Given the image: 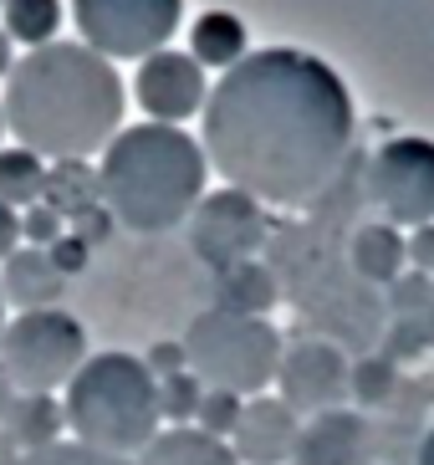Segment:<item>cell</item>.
Wrapping results in <instances>:
<instances>
[{"label":"cell","mask_w":434,"mask_h":465,"mask_svg":"<svg viewBox=\"0 0 434 465\" xmlns=\"http://www.w3.org/2000/svg\"><path fill=\"white\" fill-rule=\"evenodd\" d=\"M353 149V97L312 52H245L204 103V159L261 205H312Z\"/></svg>","instance_id":"6da1fadb"},{"label":"cell","mask_w":434,"mask_h":465,"mask_svg":"<svg viewBox=\"0 0 434 465\" xmlns=\"http://www.w3.org/2000/svg\"><path fill=\"white\" fill-rule=\"evenodd\" d=\"M5 128L36 159H87L108 149L123 124V77L108 56L52 42L5 72Z\"/></svg>","instance_id":"7a4b0ae2"},{"label":"cell","mask_w":434,"mask_h":465,"mask_svg":"<svg viewBox=\"0 0 434 465\" xmlns=\"http://www.w3.org/2000/svg\"><path fill=\"white\" fill-rule=\"evenodd\" d=\"M204 149L184 128L138 124L103 149V205L133 235H163L204 200Z\"/></svg>","instance_id":"3957f363"},{"label":"cell","mask_w":434,"mask_h":465,"mask_svg":"<svg viewBox=\"0 0 434 465\" xmlns=\"http://www.w3.org/2000/svg\"><path fill=\"white\" fill-rule=\"evenodd\" d=\"M62 414H67L77 445L138 460L149 450V440L159 435V379L149 373L143 358L97 353L67 383Z\"/></svg>","instance_id":"277c9868"},{"label":"cell","mask_w":434,"mask_h":465,"mask_svg":"<svg viewBox=\"0 0 434 465\" xmlns=\"http://www.w3.org/2000/svg\"><path fill=\"white\" fill-rule=\"evenodd\" d=\"M184 358H190V373L204 389L245 399V394H261L266 383H276V373H281V332L266 317L204 307L184 328Z\"/></svg>","instance_id":"5b68a950"},{"label":"cell","mask_w":434,"mask_h":465,"mask_svg":"<svg viewBox=\"0 0 434 465\" xmlns=\"http://www.w3.org/2000/svg\"><path fill=\"white\" fill-rule=\"evenodd\" d=\"M87 363V328L62 307L21 312L0 332V373L21 394H52Z\"/></svg>","instance_id":"8992f818"},{"label":"cell","mask_w":434,"mask_h":465,"mask_svg":"<svg viewBox=\"0 0 434 465\" xmlns=\"http://www.w3.org/2000/svg\"><path fill=\"white\" fill-rule=\"evenodd\" d=\"M82 46L108 62H143L179 31L184 0H72Z\"/></svg>","instance_id":"52a82bcc"},{"label":"cell","mask_w":434,"mask_h":465,"mask_svg":"<svg viewBox=\"0 0 434 465\" xmlns=\"http://www.w3.org/2000/svg\"><path fill=\"white\" fill-rule=\"evenodd\" d=\"M368 194L383 205L389 225H434V143L429 138H389L368 164Z\"/></svg>","instance_id":"ba28073f"},{"label":"cell","mask_w":434,"mask_h":465,"mask_svg":"<svg viewBox=\"0 0 434 465\" xmlns=\"http://www.w3.org/2000/svg\"><path fill=\"white\" fill-rule=\"evenodd\" d=\"M266 210L261 200L241 190H215L204 194L190 215V251L210 266V272H231V266H245L256 261V251L266 246Z\"/></svg>","instance_id":"9c48e42d"},{"label":"cell","mask_w":434,"mask_h":465,"mask_svg":"<svg viewBox=\"0 0 434 465\" xmlns=\"http://www.w3.org/2000/svg\"><path fill=\"white\" fill-rule=\"evenodd\" d=\"M348 373H353V363L342 358L338 342H327V338L297 342V348L281 353V373H276L281 404L297 414V420L301 414L317 420V414L342 410V399H348Z\"/></svg>","instance_id":"30bf717a"},{"label":"cell","mask_w":434,"mask_h":465,"mask_svg":"<svg viewBox=\"0 0 434 465\" xmlns=\"http://www.w3.org/2000/svg\"><path fill=\"white\" fill-rule=\"evenodd\" d=\"M138 103L153 124H184L204 108V67L190 52H153L138 67Z\"/></svg>","instance_id":"8fae6325"},{"label":"cell","mask_w":434,"mask_h":465,"mask_svg":"<svg viewBox=\"0 0 434 465\" xmlns=\"http://www.w3.org/2000/svg\"><path fill=\"white\" fill-rule=\"evenodd\" d=\"M379 460V435L373 424L353 410H332L301 424L291 465H373Z\"/></svg>","instance_id":"7c38bea8"},{"label":"cell","mask_w":434,"mask_h":465,"mask_svg":"<svg viewBox=\"0 0 434 465\" xmlns=\"http://www.w3.org/2000/svg\"><path fill=\"white\" fill-rule=\"evenodd\" d=\"M297 435H301L297 414L286 410L281 399L256 394L241 410V424H235V435H231V450H235V460H245V465H286L291 450H297Z\"/></svg>","instance_id":"4fadbf2b"},{"label":"cell","mask_w":434,"mask_h":465,"mask_svg":"<svg viewBox=\"0 0 434 465\" xmlns=\"http://www.w3.org/2000/svg\"><path fill=\"white\" fill-rule=\"evenodd\" d=\"M62 292H67V276L56 272L52 256L36 246L15 251L5 261V272H0V302H11L21 312H46V307L62 302Z\"/></svg>","instance_id":"5bb4252c"},{"label":"cell","mask_w":434,"mask_h":465,"mask_svg":"<svg viewBox=\"0 0 434 465\" xmlns=\"http://www.w3.org/2000/svg\"><path fill=\"white\" fill-rule=\"evenodd\" d=\"M404 261H409V241L389 220L383 225H358L348 235V266L368 287H394L399 276H404Z\"/></svg>","instance_id":"9a60e30c"},{"label":"cell","mask_w":434,"mask_h":465,"mask_svg":"<svg viewBox=\"0 0 434 465\" xmlns=\"http://www.w3.org/2000/svg\"><path fill=\"white\" fill-rule=\"evenodd\" d=\"M281 302V282H276L271 266L261 261H245L231 272L215 276V307L220 312H241V317H266Z\"/></svg>","instance_id":"2e32d148"},{"label":"cell","mask_w":434,"mask_h":465,"mask_svg":"<svg viewBox=\"0 0 434 465\" xmlns=\"http://www.w3.org/2000/svg\"><path fill=\"white\" fill-rule=\"evenodd\" d=\"M41 205L56 210L62 220H82L103 210V184H97V169L82 164V159H56L46 169V184H41Z\"/></svg>","instance_id":"e0dca14e"},{"label":"cell","mask_w":434,"mask_h":465,"mask_svg":"<svg viewBox=\"0 0 434 465\" xmlns=\"http://www.w3.org/2000/svg\"><path fill=\"white\" fill-rule=\"evenodd\" d=\"M133 465H241L225 440H210L204 430L184 424V430H163L149 440V450L138 455Z\"/></svg>","instance_id":"ac0fdd59"},{"label":"cell","mask_w":434,"mask_h":465,"mask_svg":"<svg viewBox=\"0 0 434 465\" xmlns=\"http://www.w3.org/2000/svg\"><path fill=\"white\" fill-rule=\"evenodd\" d=\"M245 21L231 11H204L190 31V56L200 67H225L231 72L235 62H245Z\"/></svg>","instance_id":"d6986e66"},{"label":"cell","mask_w":434,"mask_h":465,"mask_svg":"<svg viewBox=\"0 0 434 465\" xmlns=\"http://www.w3.org/2000/svg\"><path fill=\"white\" fill-rule=\"evenodd\" d=\"M62 424H67V414H62V404H52V394H21L11 404V414H5V435L26 455H36L56 445Z\"/></svg>","instance_id":"ffe728a7"},{"label":"cell","mask_w":434,"mask_h":465,"mask_svg":"<svg viewBox=\"0 0 434 465\" xmlns=\"http://www.w3.org/2000/svg\"><path fill=\"white\" fill-rule=\"evenodd\" d=\"M399 389H404L399 363H389L383 353H363L353 363V373H348V394H353L363 410H389L399 399Z\"/></svg>","instance_id":"44dd1931"},{"label":"cell","mask_w":434,"mask_h":465,"mask_svg":"<svg viewBox=\"0 0 434 465\" xmlns=\"http://www.w3.org/2000/svg\"><path fill=\"white\" fill-rule=\"evenodd\" d=\"M5 36L11 42H31L36 46H52L56 26H62V0H5Z\"/></svg>","instance_id":"7402d4cb"},{"label":"cell","mask_w":434,"mask_h":465,"mask_svg":"<svg viewBox=\"0 0 434 465\" xmlns=\"http://www.w3.org/2000/svg\"><path fill=\"white\" fill-rule=\"evenodd\" d=\"M41 184H46V164L31 149H0V205H36Z\"/></svg>","instance_id":"603a6c76"},{"label":"cell","mask_w":434,"mask_h":465,"mask_svg":"<svg viewBox=\"0 0 434 465\" xmlns=\"http://www.w3.org/2000/svg\"><path fill=\"white\" fill-rule=\"evenodd\" d=\"M200 399H204V383L190 369L174 373V379H159V420H174V430H184L200 414Z\"/></svg>","instance_id":"cb8c5ba5"},{"label":"cell","mask_w":434,"mask_h":465,"mask_svg":"<svg viewBox=\"0 0 434 465\" xmlns=\"http://www.w3.org/2000/svg\"><path fill=\"white\" fill-rule=\"evenodd\" d=\"M241 410H245V399L241 394H220V389H204L200 399V414H194V430H204L210 440H231L235 435V424H241Z\"/></svg>","instance_id":"d4e9b609"},{"label":"cell","mask_w":434,"mask_h":465,"mask_svg":"<svg viewBox=\"0 0 434 465\" xmlns=\"http://www.w3.org/2000/svg\"><path fill=\"white\" fill-rule=\"evenodd\" d=\"M389 312L394 317H429L434 312V282L424 272H409L389 287Z\"/></svg>","instance_id":"484cf974"},{"label":"cell","mask_w":434,"mask_h":465,"mask_svg":"<svg viewBox=\"0 0 434 465\" xmlns=\"http://www.w3.org/2000/svg\"><path fill=\"white\" fill-rule=\"evenodd\" d=\"M15 465H133V460L87 450V445H52V450H36V455H15Z\"/></svg>","instance_id":"4316f807"},{"label":"cell","mask_w":434,"mask_h":465,"mask_svg":"<svg viewBox=\"0 0 434 465\" xmlns=\"http://www.w3.org/2000/svg\"><path fill=\"white\" fill-rule=\"evenodd\" d=\"M21 235H26L36 251H46V246H56V241L67 235V220L56 215V210H46V205H31L26 215H21Z\"/></svg>","instance_id":"83f0119b"},{"label":"cell","mask_w":434,"mask_h":465,"mask_svg":"<svg viewBox=\"0 0 434 465\" xmlns=\"http://www.w3.org/2000/svg\"><path fill=\"white\" fill-rule=\"evenodd\" d=\"M46 256H52V266L72 282V276H82V266L93 261V246H87V241H82V235L72 231V235H62L56 246H46Z\"/></svg>","instance_id":"f1b7e54d"},{"label":"cell","mask_w":434,"mask_h":465,"mask_svg":"<svg viewBox=\"0 0 434 465\" xmlns=\"http://www.w3.org/2000/svg\"><path fill=\"white\" fill-rule=\"evenodd\" d=\"M143 363H149L153 379H174V373L190 369V358H184V342H153Z\"/></svg>","instance_id":"f546056e"},{"label":"cell","mask_w":434,"mask_h":465,"mask_svg":"<svg viewBox=\"0 0 434 465\" xmlns=\"http://www.w3.org/2000/svg\"><path fill=\"white\" fill-rule=\"evenodd\" d=\"M409 266L434 276V225H419V231L409 235Z\"/></svg>","instance_id":"4dcf8cb0"},{"label":"cell","mask_w":434,"mask_h":465,"mask_svg":"<svg viewBox=\"0 0 434 465\" xmlns=\"http://www.w3.org/2000/svg\"><path fill=\"white\" fill-rule=\"evenodd\" d=\"M15 241H21V215H15L11 205H0V261H11L15 251H21Z\"/></svg>","instance_id":"1f68e13d"},{"label":"cell","mask_w":434,"mask_h":465,"mask_svg":"<svg viewBox=\"0 0 434 465\" xmlns=\"http://www.w3.org/2000/svg\"><path fill=\"white\" fill-rule=\"evenodd\" d=\"M414 465H434V430L419 440V450H414Z\"/></svg>","instance_id":"d6a6232c"},{"label":"cell","mask_w":434,"mask_h":465,"mask_svg":"<svg viewBox=\"0 0 434 465\" xmlns=\"http://www.w3.org/2000/svg\"><path fill=\"white\" fill-rule=\"evenodd\" d=\"M5 72H11V36L0 31V77H5Z\"/></svg>","instance_id":"836d02e7"},{"label":"cell","mask_w":434,"mask_h":465,"mask_svg":"<svg viewBox=\"0 0 434 465\" xmlns=\"http://www.w3.org/2000/svg\"><path fill=\"white\" fill-rule=\"evenodd\" d=\"M0 134H5V108H0Z\"/></svg>","instance_id":"e575fe53"},{"label":"cell","mask_w":434,"mask_h":465,"mask_svg":"<svg viewBox=\"0 0 434 465\" xmlns=\"http://www.w3.org/2000/svg\"><path fill=\"white\" fill-rule=\"evenodd\" d=\"M0 332H5V322H0Z\"/></svg>","instance_id":"d590c367"},{"label":"cell","mask_w":434,"mask_h":465,"mask_svg":"<svg viewBox=\"0 0 434 465\" xmlns=\"http://www.w3.org/2000/svg\"><path fill=\"white\" fill-rule=\"evenodd\" d=\"M0 5H5V0H0Z\"/></svg>","instance_id":"8d00e7d4"}]
</instances>
